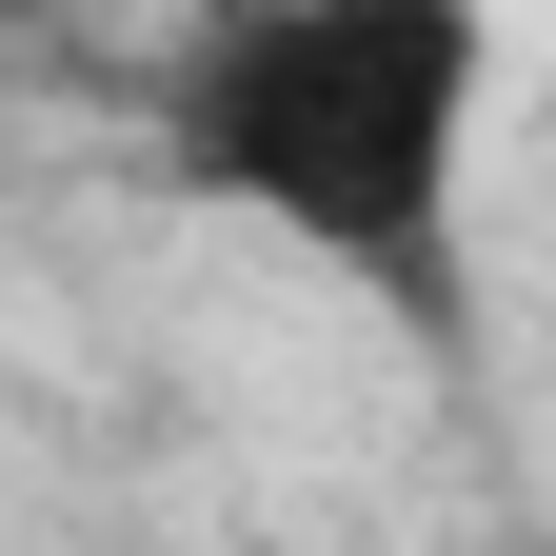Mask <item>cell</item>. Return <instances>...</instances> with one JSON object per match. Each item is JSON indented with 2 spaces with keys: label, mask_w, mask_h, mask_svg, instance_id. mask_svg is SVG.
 <instances>
[{
  "label": "cell",
  "mask_w": 556,
  "mask_h": 556,
  "mask_svg": "<svg viewBox=\"0 0 556 556\" xmlns=\"http://www.w3.org/2000/svg\"><path fill=\"white\" fill-rule=\"evenodd\" d=\"M0 21H40V0H0Z\"/></svg>",
  "instance_id": "2"
},
{
  "label": "cell",
  "mask_w": 556,
  "mask_h": 556,
  "mask_svg": "<svg viewBox=\"0 0 556 556\" xmlns=\"http://www.w3.org/2000/svg\"><path fill=\"white\" fill-rule=\"evenodd\" d=\"M139 139L199 219L438 318L497 160V0H179Z\"/></svg>",
  "instance_id": "1"
}]
</instances>
